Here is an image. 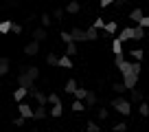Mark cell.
Instances as JSON below:
<instances>
[{
	"label": "cell",
	"mask_w": 149,
	"mask_h": 132,
	"mask_svg": "<svg viewBox=\"0 0 149 132\" xmlns=\"http://www.w3.org/2000/svg\"><path fill=\"white\" fill-rule=\"evenodd\" d=\"M110 106L116 110V112L125 114V117H130V114H132V101H130V99H125L123 95H116L114 99H110Z\"/></svg>",
	"instance_id": "1"
},
{
	"label": "cell",
	"mask_w": 149,
	"mask_h": 132,
	"mask_svg": "<svg viewBox=\"0 0 149 132\" xmlns=\"http://www.w3.org/2000/svg\"><path fill=\"white\" fill-rule=\"evenodd\" d=\"M138 73H127V75H123V84H125V88L127 90H132V88H136V84H138Z\"/></svg>",
	"instance_id": "2"
},
{
	"label": "cell",
	"mask_w": 149,
	"mask_h": 132,
	"mask_svg": "<svg viewBox=\"0 0 149 132\" xmlns=\"http://www.w3.org/2000/svg\"><path fill=\"white\" fill-rule=\"evenodd\" d=\"M20 73H24V75L29 77V79L37 81V77H40V68L37 66H20Z\"/></svg>",
	"instance_id": "3"
},
{
	"label": "cell",
	"mask_w": 149,
	"mask_h": 132,
	"mask_svg": "<svg viewBox=\"0 0 149 132\" xmlns=\"http://www.w3.org/2000/svg\"><path fill=\"white\" fill-rule=\"evenodd\" d=\"M29 95H31V97L35 99L40 106H48V104H46V95H44L40 88H33V86H31V88H29Z\"/></svg>",
	"instance_id": "4"
},
{
	"label": "cell",
	"mask_w": 149,
	"mask_h": 132,
	"mask_svg": "<svg viewBox=\"0 0 149 132\" xmlns=\"http://www.w3.org/2000/svg\"><path fill=\"white\" fill-rule=\"evenodd\" d=\"M18 110H20V117L33 119V106H31V104H26V101H20V104H18Z\"/></svg>",
	"instance_id": "5"
},
{
	"label": "cell",
	"mask_w": 149,
	"mask_h": 132,
	"mask_svg": "<svg viewBox=\"0 0 149 132\" xmlns=\"http://www.w3.org/2000/svg\"><path fill=\"white\" fill-rule=\"evenodd\" d=\"M70 38H72V42H86V31H84V29H79V27H72Z\"/></svg>",
	"instance_id": "6"
},
{
	"label": "cell",
	"mask_w": 149,
	"mask_h": 132,
	"mask_svg": "<svg viewBox=\"0 0 149 132\" xmlns=\"http://www.w3.org/2000/svg\"><path fill=\"white\" fill-rule=\"evenodd\" d=\"M37 53H40V42H35V40H33V42H29L26 46H24V55L33 57V55H37Z\"/></svg>",
	"instance_id": "7"
},
{
	"label": "cell",
	"mask_w": 149,
	"mask_h": 132,
	"mask_svg": "<svg viewBox=\"0 0 149 132\" xmlns=\"http://www.w3.org/2000/svg\"><path fill=\"white\" fill-rule=\"evenodd\" d=\"M31 35H33V40H35V42H40V44H42L44 40H46V35H48V33H46V29H44V27H37V29H33V33H31Z\"/></svg>",
	"instance_id": "8"
},
{
	"label": "cell",
	"mask_w": 149,
	"mask_h": 132,
	"mask_svg": "<svg viewBox=\"0 0 149 132\" xmlns=\"http://www.w3.org/2000/svg\"><path fill=\"white\" fill-rule=\"evenodd\" d=\"M46 117H48L46 106H40V104H37L35 108H33V119H46Z\"/></svg>",
	"instance_id": "9"
},
{
	"label": "cell",
	"mask_w": 149,
	"mask_h": 132,
	"mask_svg": "<svg viewBox=\"0 0 149 132\" xmlns=\"http://www.w3.org/2000/svg\"><path fill=\"white\" fill-rule=\"evenodd\" d=\"M79 11H81V5L77 2V0H70L68 5H66V13L74 15V13H79Z\"/></svg>",
	"instance_id": "10"
},
{
	"label": "cell",
	"mask_w": 149,
	"mask_h": 132,
	"mask_svg": "<svg viewBox=\"0 0 149 132\" xmlns=\"http://www.w3.org/2000/svg\"><path fill=\"white\" fill-rule=\"evenodd\" d=\"M99 38H101V35H99V31H97L94 27L86 29V42H97Z\"/></svg>",
	"instance_id": "11"
},
{
	"label": "cell",
	"mask_w": 149,
	"mask_h": 132,
	"mask_svg": "<svg viewBox=\"0 0 149 132\" xmlns=\"http://www.w3.org/2000/svg\"><path fill=\"white\" fill-rule=\"evenodd\" d=\"M145 38V29L140 27V24H136L134 29H132V40H136V42H140V40Z\"/></svg>",
	"instance_id": "12"
},
{
	"label": "cell",
	"mask_w": 149,
	"mask_h": 132,
	"mask_svg": "<svg viewBox=\"0 0 149 132\" xmlns=\"http://www.w3.org/2000/svg\"><path fill=\"white\" fill-rule=\"evenodd\" d=\"M33 84H35V81H33V79H29V77L24 75V73H20V75H18V86H22V88H31Z\"/></svg>",
	"instance_id": "13"
},
{
	"label": "cell",
	"mask_w": 149,
	"mask_h": 132,
	"mask_svg": "<svg viewBox=\"0 0 149 132\" xmlns=\"http://www.w3.org/2000/svg\"><path fill=\"white\" fill-rule=\"evenodd\" d=\"M103 31H105V35H107V33H110V35H114V33L118 31V24L114 22V20H110V22L103 24Z\"/></svg>",
	"instance_id": "14"
},
{
	"label": "cell",
	"mask_w": 149,
	"mask_h": 132,
	"mask_svg": "<svg viewBox=\"0 0 149 132\" xmlns=\"http://www.w3.org/2000/svg\"><path fill=\"white\" fill-rule=\"evenodd\" d=\"M130 101L132 104H140V101H143V93H140L138 88H132L130 90Z\"/></svg>",
	"instance_id": "15"
},
{
	"label": "cell",
	"mask_w": 149,
	"mask_h": 132,
	"mask_svg": "<svg viewBox=\"0 0 149 132\" xmlns=\"http://www.w3.org/2000/svg\"><path fill=\"white\" fill-rule=\"evenodd\" d=\"M9 68H11V62L7 57H0V77H5L9 73Z\"/></svg>",
	"instance_id": "16"
},
{
	"label": "cell",
	"mask_w": 149,
	"mask_h": 132,
	"mask_svg": "<svg viewBox=\"0 0 149 132\" xmlns=\"http://www.w3.org/2000/svg\"><path fill=\"white\" fill-rule=\"evenodd\" d=\"M48 114H51L53 119H59L61 114H64V106H61V104H55L51 110H48Z\"/></svg>",
	"instance_id": "17"
},
{
	"label": "cell",
	"mask_w": 149,
	"mask_h": 132,
	"mask_svg": "<svg viewBox=\"0 0 149 132\" xmlns=\"http://www.w3.org/2000/svg\"><path fill=\"white\" fill-rule=\"evenodd\" d=\"M26 95H29V88H22V86H20V88H15V93H13V99H15V101L20 104V101H24V97H26Z\"/></svg>",
	"instance_id": "18"
},
{
	"label": "cell",
	"mask_w": 149,
	"mask_h": 132,
	"mask_svg": "<svg viewBox=\"0 0 149 132\" xmlns=\"http://www.w3.org/2000/svg\"><path fill=\"white\" fill-rule=\"evenodd\" d=\"M97 101H99V99H97V95H94L92 90H88V95H86V99H84L86 108H88V106H90V108H92V106H97Z\"/></svg>",
	"instance_id": "19"
},
{
	"label": "cell",
	"mask_w": 149,
	"mask_h": 132,
	"mask_svg": "<svg viewBox=\"0 0 149 132\" xmlns=\"http://www.w3.org/2000/svg\"><path fill=\"white\" fill-rule=\"evenodd\" d=\"M57 66H61V68H72V60H70L68 55H61V57H57Z\"/></svg>",
	"instance_id": "20"
},
{
	"label": "cell",
	"mask_w": 149,
	"mask_h": 132,
	"mask_svg": "<svg viewBox=\"0 0 149 132\" xmlns=\"http://www.w3.org/2000/svg\"><path fill=\"white\" fill-rule=\"evenodd\" d=\"M130 57H132L134 62H143L145 51H143V48H132V51H130Z\"/></svg>",
	"instance_id": "21"
},
{
	"label": "cell",
	"mask_w": 149,
	"mask_h": 132,
	"mask_svg": "<svg viewBox=\"0 0 149 132\" xmlns=\"http://www.w3.org/2000/svg\"><path fill=\"white\" fill-rule=\"evenodd\" d=\"M112 53H114V55H121V53H123V42L118 38L112 40Z\"/></svg>",
	"instance_id": "22"
},
{
	"label": "cell",
	"mask_w": 149,
	"mask_h": 132,
	"mask_svg": "<svg viewBox=\"0 0 149 132\" xmlns=\"http://www.w3.org/2000/svg\"><path fill=\"white\" fill-rule=\"evenodd\" d=\"M116 38L121 40V42H127V40H132V29H130V27H125V29H123V31L116 35Z\"/></svg>",
	"instance_id": "23"
},
{
	"label": "cell",
	"mask_w": 149,
	"mask_h": 132,
	"mask_svg": "<svg viewBox=\"0 0 149 132\" xmlns=\"http://www.w3.org/2000/svg\"><path fill=\"white\" fill-rule=\"evenodd\" d=\"M77 53H79V51H77V42H68V44H66V55H68V57H74Z\"/></svg>",
	"instance_id": "24"
},
{
	"label": "cell",
	"mask_w": 149,
	"mask_h": 132,
	"mask_svg": "<svg viewBox=\"0 0 149 132\" xmlns=\"http://www.w3.org/2000/svg\"><path fill=\"white\" fill-rule=\"evenodd\" d=\"M74 90H77V81L72 79V77H70L68 81H66V86H64V93H68V95H72Z\"/></svg>",
	"instance_id": "25"
},
{
	"label": "cell",
	"mask_w": 149,
	"mask_h": 132,
	"mask_svg": "<svg viewBox=\"0 0 149 132\" xmlns=\"http://www.w3.org/2000/svg\"><path fill=\"white\" fill-rule=\"evenodd\" d=\"M46 104H51V106H55V104H61V97L57 93H51V95H46Z\"/></svg>",
	"instance_id": "26"
},
{
	"label": "cell",
	"mask_w": 149,
	"mask_h": 132,
	"mask_svg": "<svg viewBox=\"0 0 149 132\" xmlns=\"http://www.w3.org/2000/svg\"><path fill=\"white\" fill-rule=\"evenodd\" d=\"M138 112H140V117H149V104L145 101V99L138 104Z\"/></svg>",
	"instance_id": "27"
},
{
	"label": "cell",
	"mask_w": 149,
	"mask_h": 132,
	"mask_svg": "<svg viewBox=\"0 0 149 132\" xmlns=\"http://www.w3.org/2000/svg\"><path fill=\"white\" fill-rule=\"evenodd\" d=\"M140 18H143V9H134L130 13V20H132V22H136V24L140 22Z\"/></svg>",
	"instance_id": "28"
},
{
	"label": "cell",
	"mask_w": 149,
	"mask_h": 132,
	"mask_svg": "<svg viewBox=\"0 0 149 132\" xmlns=\"http://www.w3.org/2000/svg\"><path fill=\"white\" fill-rule=\"evenodd\" d=\"M72 110H74V112H84V110H86V104L81 101V99H74V101H72Z\"/></svg>",
	"instance_id": "29"
},
{
	"label": "cell",
	"mask_w": 149,
	"mask_h": 132,
	"mask_svg": "<svg viewBox=\"0 0 149 132\" xmlns=\"http://www.w3.org/2000/svg\"><path fill=\"white\" fill-rule=\"evenodd\" d=\"M112 90H114L116 95H123L127 88H125V84H123V81H116V84H112Z\"/></svg>",
	"instance_id": "30"
},
{
	"label": "cell",
	"mask_w": 149,
	"mask_h": 132,
	"mask_svg": "<svg viewBox=\"0 0 149 132\" xmlns=\"http://www.w3.org/2000/svg\"><path fill=\"white\" fill-rule=\"evenodd\" d=\"M9 31H11V20H2V22H0V33L5 35V33H9Z\"/></svg>",
	"instance_id": "31"
},
{
	"label": "cell",
	"mask_w": 149,
	"mask_h": 132,
	"mask_svg": "<svg viewBox=\"0 0 149 132\" xmlns=\"http://www.w3.org/2000/svg\"><path fill=\"white\" fill-rule=\"evenodd\" d=\"M74 99H81V101H84V99H86V95H88V90H86V88H79V86H77V90H74Z\"/></svg>",
	"instance_id": "32"
},
{
	"label": "cell",
	"mask_w": 149,
	"mask_h": 132,
	"mask_svg": "<svg viewBox=\"0 0 149 132\" xmlns=\"http://www.w3.org/2000/svg\"><path fill=\"white\" fill-rule=\"evenodd\" d=\"M86 130H88V132H101V126L94 123V121H88V123H86Z\"/></svg>",
	"instance_id": "33"
},
{
	"label": "cell",
	"mask_w": 149,
	"mask_h": 132,
	"mask_svg": "<svg viewBox=\"0 0 149 132\" xmlns=\"http://www.w3.org/2000/svg\"><path fill=\"white\" fill-rule=\"evenodd\" d=\"M46 64L48 66H57V55H55V53H48V55H46Z\"/></svg>",
	"instance_id": "34"
},
{
	"label": "cell",
	"mask_w": 149,
	"mask_h": 132,
	"mask_svg": "<svg viewBox=\"0 0 149 132\" xmlns=\"http://www.w3.org/2000/svg\"><path fill=\"white\" fill-rule=\"evenodd\" d=\"M9 33H15V35H20V33H22V24L11 22V31H9Z\"/></svg>",
	"instance_id": "35"
},
{
	"label": "cell",
	"mask_w": 149,
	"mask_h": 132,
	"mask_svg": "<svg viewBox=\"0 0 149 132\" xmlns=\"http://www.w3.org/2000/svg\"><path fill=\"white\" fill-rule=\"evenodd\" d=\"M112 130H114V132H127V123H114Z\"/></svg>",
	"instance_id": "36"
},
{
	"label": "cell",
	"mask_w": 149,
	"mask_h": 132,
	"mask_svg": "<svg viewBox=\"0 0 149 132\" xmlns=\"http://www.w3.org/2000/svg\"><path fill=\"white\" fill-rule=\"evenodd\" d=\"M97 117H99V119H101V121H105V119H107V108H105V106H103V108H99V112H97Z\"/></svg>",
	"instance_id": "37"
},
{
	"label": "cell",
	"mask_w": 149,
	"mask_h": 132,
	"mask_svg": "<svg viewBox=\"0 0 149 132\" xmlns=\"http://www.w3.org/2000/svg\"><path fill=\"white\" fill-rule=\"evenodd\" d=\"M40 20H42V27H48V24H51V15H48V13H42Z\"/></svg>",
	"instance_id": "38"
},
{
	"label": "cell",
	"mask_w": 149,
	"mask_h": 132,
	"mask_svg": "<svg viewBox=\"0 0 149 132\" xmlns=\"http://www.w3.org/2000/svg\"><path fill=\"white\" fill-rule=\"evenodd\" d=\"M103 24H105V22H103V18H94L92 27H94V29H97V31H99V29H103Z\"/></svg>",
	"instance_id": "39"
},
{
	"label": "cell",
	"mask_w": 149,
	"mask_h": 132,
	"mask_svg": "<svg viewBox=\"0 0 149 132\" xmlns=\"http://www.w3.org/2000/svg\"><path fill=\"white\" fill-rule=\"evenodd\" d=\"M24 123H26V119H24V117H15L13 119V126H18V128H22Z\"/></svg>",
	"instance_id": "40"
},
{
	"label": "cell",
	"mask_w": 149,
	"mask_h": 132,
	"mask_svg": "<svg viewBox=\"0 0 149 132\" xmlns=\"http://www.w3.org/2000/svg\"><path fill=\"white\" fill-rule=\"evenodd\" d=\"M138 24H140V27H143V29H149V15H143Z\"/></svg>",
	"instance_id": "41"
},
{
	"label": "cell",
	"mask_w": 149,
	"mask_h": 132,
	"mask_svg": "<svg viewBox=\"0 0 149 132\" xmlns=\"http://www.w3.org/2000/svg\"><path fill=\"white\" fill-rule=\"evenodd\" d=\"M59 35H61V40H64L66 44H68V42H72V38H70V33H68V31H61Z\"/></svg>",
	"instance_id": "42"
},
{
	"label": "cell",
	"mask_w": 149,
	"mask_h": 132,
	"mask_svg": "<svg viewBox=\"0 0 149 132\" xmlns=\"http://www.w3.org/2000/svg\"><path fill=\"white\" fill-rule=\"evenodd\" d=\"M112 2H114V0H99V7H101V9H107Z\"/></svg>",
	"instance_id": "43"
},
{
	"label": "cell",
	"mask_w": 149,
	"mask_h": 132,
	"mask_svg": "<svg viewBox=\"0 0 149 132\" xmlns=\"http://www.w3.org/2000/svg\"><path fill=\"white\" fill-rule=\"evenodd\" d=\"M53 18H55V20H61V18H64V9H55Z\"/></svg>",
	"instance_id": "44"
},
{
	"label": "cell",
	"mask_w": 149,
	"mask_h": 132,
	"mask_svg": "<svg viewBox=\"0 0 149 132\" xmlns=\"http://www.w3.org/2000/svg\"><path fill=\"white\" fill-rule=\"evenodd\" d=\"M123 60H125V53H121V55H114V64H116V66L121 64Z\"/></svg>",
	"instance_id": "45"
},
{
	"label": "cell",
	"mask_w": 149,
	"mask_h": 132,
	"mask_svg": "<svg viewBox=\"0 0 149 132\" xmlns=\"http://www.w3.org/2000/svg\"><path fill=\"white\" fill-rule=\"evenodd\" d=\"M114 2H116V5H123V0H114Z\"/></svg>",
	"instance_id": "46"
}]
</instances>
